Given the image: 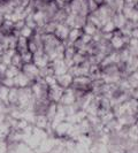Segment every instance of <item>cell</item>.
<instances>
[{
  "label": "cell",
  "instance_id": "1",
  "mask_svg": "<svg viewBox=\"0 0 138 153\" xmlns=\"http://www.w3.org/2000/svg\"><path fill=\"white\" fill-rule=\"evenodd\" d=\"M63 92H65V89H62L61 86H59L58 84L52 85V86L48 88V91H47V99L50 100L51 102L59 104L62 98Z\"/></svg>",
  "mask_w": 138,
  "mask_h": 153
},
{
  "label": "cell",
  "instance_id": "2",
  "mask_svg": "<svg viewBox=\"0 0 138 153\" xmlns=\"http://www.w3.org/2000/svg\"><path fill=\"white\" fill-rule=\"evenodd\" d=\"M21 71L29 77L32 82L36 81V79H38L39 77H40V75H39V68L33 62L23 65V67L21 68Z\"/></svg>",
  "mask_w": 138,
  "mask_h": 153
},
{
  "label": "cell",
  "instance_id": "3",
  "mask_svg": "<svg viewBox=\"0 0 138 153\" xmlns=\"http://www.w3.org/2000/svg\"><path fill=\"white\" fill-rule=\"evenodd\" d=\"M32 62H33L39 69L45 68L47 66H50V63H51L48 56L46 55V53L43 50H39V51H37L36 53L33 54V61Z\"/></svg>",
  "mask_w": 138,
  "mask_h": 153
},
{
  "label": "cell",
  "instance_id": "4",
  "mask_svg": "<svg viewBox=\"0 0 138 153\" xmlns=\"http://www.w3.org/2000/svg\"><path fill=\"white\" fill-rule=\"evenodd\" d=\"M51 67L53 68V73L55 76H60L62 74L68 73V66L66 65V62L63 59H55L50 63Z\"/></svg>",
  "mask_w": 138,
  "mask_h": 153
},
{
  "label": "cell",
  "instance_id": "5",
  "mask_svg": "<svg viewBox=\"0 0 138 153\" xmlns=\"http://www.w3.org/2000/svg\"><path fill=\"white\" fill-rule=\"evenodd\" d=\"M75 101H76L75 91L71 88H68V89L65 90L63 94H62V98L59 104H61L62 106H69V105H74Z\"/></svg>",
  "mask_w": 138,
  "mask_h": 153
},
{
  "label": "cell",
  "instance_id": "6",
  "mask_svg": "<svg viewBox=\"0 0 138 153\" xmlns=\"http://www.w3.org/2000/svg\"><path fill=\"white\" fill-rule=\"evenodd\" d=\"M69 31H70V28H69L68 25H66L65 23H59V24H56L54 35L60 39L62 43H66L67 39H68Z\"/></svg>",
  "mask_w": 138,
  "mask_h": 153
},
{
  "label": "cell",
  "instance_id": "7",
  "mask_svg": "<svg viewBox=\"0 0 138 153\" xmlns=\"http://www.w3.org/2000/svg\"><path fill=\"white\" fill-rule=\"evenodd\" d=\"M32 81H31L29 77L27 76L25 74H23L22 71L20 70V73L14 77V84H15V88H19V89H24V88H28L30 86Z\"/></svg>",
  "mask_w": 138,
  "mask_h": 153
},
{
  "label": "cell",
  "instance_id": "8",
  "mask_svg": "<svg viewBox=\"0 0 138 153\" xmlns=\"http://www.w3.org/2000/svg\"><path fill=\"white\" fill-rule=\"evenodd\" d=\"M33 127L45 131H47L48 129H52L51 128V122L48 121V119L44 114L36 115V119H35V122H33Z\"/></svg>",
  "mask_w": 138,
  "mask_h": 153
},
{
  "label": "cell",
  "instance_id": "9",
  "mask_svg": "<svg viewBox=\"0 0 138 153\" xmlns=\"http://www.w3.org/2000/svg\"><path fill=\"white\" fill-rule=\"evenodd\" d=\"M74 81V76L70 74V73H66V74H62L60 76H56V84L59 86H61L62 89H68L71 86V83Z\"/></svg>",
  "mask_w": 138,
  "mask_h": 153
},
{
  "label": "cell",
  "instance_id": "10",
  "mask_svg": "<svg viewBox=\"0 0 138 153\" xmlns=\"http://www.w3.org/2000/svg\"><path fill=\"white\" fill-rule=\"evenodd\" d=\"M112 21L115 24V28L116 29H122L123 27L127 24V22H128V20L125 19V16L123 15L121 12L114 13V15L112 16Z\"/></svg>",
  "mask_w": 138,
  "mask_h": 153
},
{
  "label": "cell",
  "instance_id": "11",
  "mask_svg": "<svg viewBox=\"0 0 138 153\" xmlns=\"http://www.w3.org/2000/svg\"><path fill=\"white\" fill-rule=\"evenodd\" d=\"M83 35V31L79 28H71L70 31H69V36L68 39L66 42V44H74L75 42H77L78 39L82 37Z\"/></svg>",
  "mask_w": 138,
  "mask_h": 153
},
{
  "label": "cell",
  "instance_id": "12",
  "mask_svg": "<svg viewBox=\"0 0 138 153\" xmlns=\"http://www.w3.org/2000/svg\"><path fill=\"white\" fill-rule=\"evenodd\" d=\"M17 100H19V88H12L8 92L7 104L9 106H17Z\"/></svg>",
  "mask_w": 138,
  "mask_h": 153
},
{
  "label": "cell",
  "instance_id": "13",
  "mask_svg": "<svg viewBox=\"0 0 138 153\" xmlns=\"http://www.w3.org/2000/svg\"><path fill=\"white\" fill-rule=\"evenodd\" d=\"M124 79L127 81V83L129 85L131 90L138 88V73L137 71H132L130 74H128L127 76L124 77Z\"/></svg>",
  "mask_w": 138,
  "mask_h": 153
},
{
  "label": "cell",
  "instance_id": "14",
  "mask_svg": "<svg viewBox=\"0 0 138 153\" xmlns=\"http://www.w3.org/2000/svg\"><path fill=\"white\" fill-rule=\"evenodd\" d=\"M100 29H98L93 23H91L90 21H86V23H85L84 25H83V28H82V31H83V33H85V35H89V36H91V37H93L98 31H99Z\"/></svg>",
  "mask_w": 138,
  "mask_h": 153
},
{
  "label": "cell",
  "instance_id": "15",
  "mask_svg": "<svg viewBox=\"0 0 138 153\" xmlns=\"http://www.w3.org/2000/svg\"><path fill=\"white\" fill-rule=\"evenodd\" d=\"M28 42H29V39L19 36L17 42H16V52L21 54L25 51H28Z\"/></svg>",
  "mask_w": 138,
  "mask_h": 153
},
{
  "label": "cell",
  "instance_id": "16",
  "mask_svg": "<svg viewBox=\"0 0 138 153\" xmlns=\"http://www.w3.org/2000/svg\"><path fill=\"white\" fill-rule=\"evenodd\" d=\"M56 108H58V104H54V102H51L50 104V106L47 108V111H46V117L48 119V121L50 122H52L54 119V116L56 114Z\"/></svg>",
  "mask_w": 138,
  "mask_h": 153
},
{
  "label": "cell",
  "instance_id": "17",
  "mask_svg": "<svg viewBox=\"0 0 138 153\" xmlns=\"http://www.w3.org/2000/svg\"><path fill=\"white\" fill-rule=\"evenodd\" d=\"M88 60V55L84 53H81V52H76L75 55L73 56V66L74 65H82V63H84L86 62Z\"/></svg>",
  "mask_w": 138,
  "mask_h": 153
},
{
  "label": "cell",
  "instance_id": "18",
  "mask_svg": "<svg viewBox=\"0 0 138 153\" xmlns=\"http://www.w3.org/2000/svg\"><path fill=\"white\" fill-rule=\"evenodd\" d=\"M115 30H116V28H115V24L113 23L112 20H109V21H107L106 23H104L102 27L100 28V31H101L102 33H112V32H114Z\"/></svg>",
  "mask_w": 138,
  "mask_h": 153
},
{
  "label": "cell",
  "instance_id": "19",
  "mask_svg": "<svg viewBox=\"0 0 138 153\" xmlns=\"http://www.w3.org/2000/svg\"><path fill=\"white\" fill-rule=\"evenodd\" d=\"M33 33H35V30L29 28V27H27V25H24L23 28H21V29L19 30V36L24 37V38H27V39H30L31 37L33 36Z\"/></svg>",
  "mask_w": 138,
  "mask_h": 153
},
{
  "label": "cell",
  "instance_id": "20",
  "mask_svg": "<svg viewBox=\"0 0 138 153\" xmlns=\"http://www.w3.org/2000/svg\"><path fill=\"white\" fill-rule=\"evenodd\" d=\"M10 65L14 66L16 68H19L21 70V68L23 67V61H22V58H21V54L15 52L14 55L12 56V61H10Z\"/></svg>",
  "mask_w": 138,
  "mask_h": 153
},
{
  "label": "cell",
  "instance_id": "21",
  "mask_svg": "<svg viewBox=\"0 0 138 153\" xmlns=\"http://www.w3.org/2000/svg\"><path fill=\"white\" fill-rule=\"evenodd\" d=\"M20 73V69L14 67V66H12V65H9L7 67V70H6V73H5V77H9V78H14V77Z\"/></svg>",
  "mask_w": 138,
  "mask_h": 153
},
{
  "label": "cell",
  "instance_id": "22",
  "mask_svg": "<svg viewBox=\"0 0 138 153\" xmlns=\"http://www.w3.org/2000/svg\"><path fill=\"white\" fill-rule=\"evenodd\" d=\"M21 58H22L23 65L30 63V62L33 61V54L31 53V52H29V51H25V52L21 53Z\"/></svg>",
  "mask_w": 138,
  "mask_h": 153
},
{
  "label": "cell",
  "instance_id": "23",
  "mask_svg": "<svg viewBox=\"0 0 138 153\" xmlns=\"http://www.w3.org/2000/svg\"><path fill=\"white\" fill-rule=\"evenodd\" d=\"M8 92H9V89L4 86V85H0V100L6 102L7 104V99H8Z\"/></svg>",
  "mask_w": 138,
  "mask_h": 153
},
{
  "label": "cell",
  "instance_id": "24",
  "mask_svg": "<svg viewBox=\"0 0 138 153\" xmlns=\"http://www.w3.org/2000/svg\"><path fill=\"white\" fill-rule=\"evenodd\" d=\"M1 85H4V86H6L8 89H12V88H14L15 84H14V78H9V77H4L1 81Z\"/></svg>",
  "mask_w": 138,
  "mask_h": 153
},
{
  "label": "cell",
  "instance_id": "25",
  "mask_svg": "<svg viewBox=\"0 0 138 153\" xmlns=\"http://www.w3.org/2000/svg\"><path fill=\"white\" fill-rule=\"evenodd\" d=\"M86 2H88V9H89V14H91V13H94V12H97V9L99 8V5H98L96 1H93V0H86Z\"/></svg>",
  "mask_w": 138,
  "mask_h": 153
},
{
  "label": "cell",
  "instance_id": "26",
  "mask_svg": "<svg viewBox=\"0 0 138 153\" xmlns=\"http://www.w3.org/2000/svg\"><path fill=\"white\" fill-rule=\"evenodd\" d=\"M53 1H54V4L56 5V7L59 8V9H63V8H66L69 5V2H70V0H53Z\"/></svg>",
  "mask_w": 138,
  "mask_h": 153
},
{
  "label": "cell",
  "instance_id": "27",
  "mask_svg": "<svg viewBox=\"0 0 138 153\" xmlns=\"http://www.w3.org/2000/svg\"><path fill=\"white\" fill-rule=\"evenodd\" d=\"M7 67H8L7 65L0 62V81L5 77V73H6V70H7Z\"/></svg>",
  "mask_w": 138,
  "mask_h": 153
},
{
  "label": "cell",
  "instance_id": "28",
  "mask_svg": "<svg viewBox=\"0 0 138 153\" xmlns=\"http://www.w3.org/2000/svg\"><path fill=\"white\" fill-rule=\"evenodd\" d=\"M131 98H134V99H136L138 101V88L132 90V92H131Z\"/></svg>",
  "mask_w": 138,
  "mask_h": 153
},
{
  "label": "cell",
  "instance_id": "29",
  "mask_svg": "<svg viewBox=\"0 0 138 153\" xmlns=\"http://www.w3.org/2000/svg\"><path fill=\"white\" fill-rule=\"evenodd\" d=\"M93 1H96V2L100 6V5H102V4H104V1H105V0H93Z\"/></svg>",
  "mask_w": 138,
  "mask_h": 153
},
{
  "label": "cell",
  "instance_id": "30",
  "mask_svg": "<svg viewBox=\"0 0 138 153\" xmlns=\"http://www.w3.org/2000/svg\"><path fill=\"white\" fill-rule=\"evenodd\" d=\"M4 20H5V19H4V15L0 14V27H1V24H2V22H4Z\"/></svg>",
  "mask_w": 138,
  "mask_h": 153
},
{
  "label": "cell",
  "instance_id": "31",
  "mask_svg": "<svg viewBox=\"0 0 138 153\" xmlns=\"http://www.w3.org/2000/svg\"><path fill=\"white\" fill-rule=\"evenodd\" d=\"M38 1H44V2H48V1H51V0H38Z\"/></svg>",
  "mask_w": 138,
  "mask_h": 153
},
{
  "label": "cell",
  "instance_id": "32",
  "mask_svg": "<svg viewBox=\"0 0 138 153\" xmlns=\"http://www.w3.org/2000/svg\"><path fill=\"white\" fill-rule=\"evenodd\" d=\"M136 71H137V73H138V68H137V70H136Z\"/></svg>",
  "mask_w": 138,
  "mask_h": 153
},
{
  "label": "cell",
  "instance_id": "33",
  "mask_svg": "<svg viewBox=\"0 0 138 153\" xmlns=\"http://www.w3.org/2000/svg\"><path fill=\"white\" fill-rule=\"evenodd\" d=\"M0 85H1V82H0Z\"/></svg>",
  "mask_w": 138,
  "mask_h": 153
}]
</instances>
